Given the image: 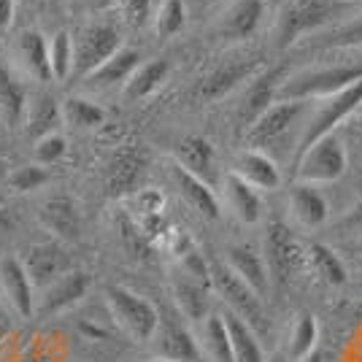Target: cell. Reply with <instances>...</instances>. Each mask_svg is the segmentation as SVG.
I'll return each mask as SVG.
<instances>
[{
    "instance_id": "cell-1",
    "label": "cell",
    "mask_w": 362,
    "mask_h": 362,
    "mask_svg": "<svg viewBox=\"0 0 362 362\" xmlns=\"http://www.w3.org/2000/svg\"><path fill=\"white\" fill-rule=\"evenodd\" d=\"M344 11H349L346 0H287L276 16V46H295L303 35L325 28Z\"/></svg>"
},
{
    "instance_id": "cell-2",
    "label": "cell",
    "mask_w": 362,
    "mask_h": 362,
    "mask_svg": "<svg viewBox=\"0 0 362 362\" xmlns=\"http://www.w3.org/2000/svg\"><path fill=\"white\" fill-rule=\"evenodd\" d=\"M362 78V62H341L327 68H308L300 74L284 78L279 100H325L330 95H338L346 87L357 84Z\"/></svg>"
},
{
    "instance_id": "cell-3",
    "label": "cell",
    "mask_w": 362,
    "mask_h": 362,
    "mask_svg": "<svg viewBox=\"0 0 362 362\" xmlns=\"http://www.w3.org/2000/svg\"><path fill=\"white\" fill-rule=\"evenodd\" d=\"M308 108V100H276L255 124L246 127L249 149H259L265 154H271L273 149H284L295 133V124L305 127Z\"/></svg>"
},
{
    "instance_id": "cell-4",
    "label": "cell",
    "mask_w": 362,
    "mask_h": 362,
    "mask_svg": "<svg viewBox=\"0 0 362 362\" xmlns=\"http://www.w3.org/2000/svg\"><path fill=\"white\" fill-rule=\"evenodd\" d=\"M209 273H211V289L225 300L227 311L238 314L246 325H252L259 335H265L268 332V314L262 308V298L246 281H241L225 262L214 259L209 265Z\"/></svg>"
},
{
    "instance_id": "cell-5",
    "label": "cell",
    "mask_w": 362,
    "mask_h": 362,
    "mask_svg": "<svg viewBox=\"0 0 362 362\" xmlns=\"http://www.w3.org/2000/svg\"><path fill=\"white\" fill-rule=\"evenodd\" d=\"M262 257H265V265H268V273H271V284L279 289L287 287L289 281L303 271V265L308 262L305 252H303L298 238H295V233L279 219H273L271 225L265 227Z\"/></svg>"
},
{
    "instance_id": "cell-6",
    "label": "cell",
    "mask_w": 362,
    "mask_h": 362,
    "mask_svg": "<svg viewBox=\"0 0 362 362\" xmlns=\"http://www.w3.org/2000/svg\"><path fill=\"white\" fill-rule=\"evenodd\" d=\"M346 146L344 141L330 133V136L314 141L308 149H303L295 157V176L305 184H332L344 176L346 170Z\"/></svg>"
},
{
    "instance_id": "cell-7",
    "label": "cell",
    "mask_w": 362,
    "mask_h": 362,
    "mask_svg": "<svg viewBox=\"0 0 362 362\" xmlns=\"http://www.w3.org/2000/svg\"><path fill=\"white\" fill-rule=\"evenodd\" d=\"M122 49V35L114 25L87 22L74 33V76L87 78Z\"/></svg>"
},
{
    "instance_id": "cell-8",
    "label": "cell",
    "mask_w": 362,
    "mask_h": 362,
    "mask_svg": "<svg viewBox=\"0 0 362 362\" xmlns=\"http://www.w3.org/2000/svg\"><path fill=\"white\" fill-rule=\"evenodd\" d=\"M360 108H362V78L357 81V84L346 87L344 92L325 98V100L308 114V122H305V127H303L298 154H300L303 149H308V146H311L314 141H319V138L335 133V127L344 124L346 119H351Z\"/></svg>"
},
{
    "instance_id": "cell-9",
    "label": "cell",
    "mask_w": 362,
    "mask_h": 362,
    "mask_svg": "<svg viewBox=\"0 0 362 362\" xmlns=\"http://www.w3.org/2000/svg\"><path fill=\"white\" fill-rule=\"evenodd\" d=\"M106 303L114 322L136 341H151V335L160 325V311L146 298L136 295L127 287H106Z\"/></svg>"
},
{
    "instance_id": "cell-10",
    "label": "cell",
    "mask_w": 362,
    "mask_h": 362,
    "mask_svg": "<svg viewBox=\"0 0 362 362\" xmlns=\"http://www.w3.org/2000/svg\"><path fill=\"white\" fill-rule=\"evenodd\" d=\"M151 349L160 360L170 362H200V346L195 335L176 314L160 311V325L151 335Z\"/></svg>"
},
{
    "instance_id": "cell-11",
    "label": "cell",
    "mask_w": 362,
    "mask_h": 362,
    "mask_svg": "<svg viewBox=\"0 0 362 362\" xmlns=\"http://www.w3.org/2000/svg\"><path fill=\"white\" fill-rule=\"evenodd\" d=\"M30 273L33 287H52L57 279L74 271V259L60 243H35L28 249V257L22 259Z\"/></svg>"
},
{
    "instance_id": "cell-12",
    "label": "cell",
    "mask_w": 362,
    "mask_h": 362,
    "mask_svg": "<svg viewBox=\"0 0 362 362\" xmlns=\"http://www.w3.org/2000/svg\"><path fill=\"white\" fill-rule=\"evenodd\" d=\"M284 68L279 65V68H265L262 74H257L255 78H249V90L243 92V100H241V108H238V117L241 122L249 127V124H255L268 108L279 100V90H281V84H284Z\"/></svg>"
},
{
    "instance_id": "cell-13",
    "label": "cell",
    "mask_w": 362,
    "mask_h": 362,
    "mask_svg": "<svg viewBox=\"0 0 362 362\" xmlns=\"http://www.w3.org/2000/svg\"><path fill=\"white\" fill-rule=\"evenodd\" d=\"M257 68H259V60L257 57H241V60H230L219 68H214L211 74L206 76L195 90V98L203 100V103H211V100H219L225 98L227 92H233L241 81L246 78H255Z\"/></svg>"
},
{
    "instance_id": "cell-14",
    "label": "cell",
    "mask_w": 362,
    "mask_h": 362,
    "mask_svg": "<svg viewBox=\"0 0 362 362\" xmlns=\"http://www.w3.org/2000/svg\"><path fill=\"white\" fill-rule=\"evenodd\" d=\"M0 287L8 298V305L16 311V317L30 319L35 314V298H33V281L25 262L19 257H3L0 259Z\"/></svg>"
},
{
    "instance_id": "cell-15",
    "label": "cell",
    "mask_w": 362,
    "mask_h": 362,
    "mask_svg": "<svg viewBox=\"0 0 362 362\" xmlns=\"http://www.w3.org/2000/svg\"><path fill=\"white\" fill-rule=\"evenodd\" d=\"M170 292H173V300L179 305V314L189 322H203L209 319V305H211V281H203V279H195L189 273L181 271L179 276L170 279Z\"/></svg>"
},
{
    "instance_id": "cell-16",
    "label": "cell",
    "mask_w": 362,
    "mask_h": 362,
    "mask_svg": "<svg viewBox=\"0 0 362 362\" xmlns=\"http://www.w3.org/2000/svg\"><path fill=\"white\" fill-rule=\"evenodd\" d=\"M173 160L176 165L189 170L192 176L203 179L206 184L216 181V151H214L211 141L203 136H187L181 138L173 149Z\"/></svg>"
},
{
    "instance_id": "cell-17",
    "label": "cell",
    "mask_w": 362,
    "mask_h": 362,
    "mask_svg": "<svg viewBox=\"0 0 362 362\" xmlns=\"http://www.w3.org/2000/svg\"><path fill=\"white\" fill-rule=\"evenodd\" d=\"M262 14H265V0H235L225 14L219 16L216 33L225 41H246L259 28Z\"/></svg>"
},
{
    "instance_id": "cell-18",
    "label": "cell",
    "mask_w": 362,
    "mask_h": 362,
    "mask_svg": "<svg viewBox=\"0 0 362 362\" xmlns=\"http://www.w3.org/2000/svg\"><path fill=\"white\" fill-rule=\"evenodd\" d=\"M144 168H146V151L141 149V144H124L114 154L111 170H108V189H111V195L133 192L138 179L144 176Z\"/></svg>"
},
{
    "instance_id": "cell-19",
    "label": "cell",
    "mask_w": 362,
    "mask_h": 362,
    "mask_svg": "<svg viewBox=\"0 0 362 362\" xmlns=\"http://www.w3.org/2000/svg\"><path fill=\"white\" fill-rule=\"evenodd\" d=\"M90 289V276L84 271H71L62 279H57L52 287L44 289V298L38 303V314L49 317V314H60L65 308H71L74 303H78Z\"/></svg>"
},
{
    "instance_id": "cell-20",
    "label": "cell",
    "mask_w": 362,
    "mask_h": 362,
    "mask_svg": "<svg viewBox=\"0 0 362 362\" xmlns=\"http://www.w3.org/2000/svg\"><path fill=\"white\" fill-rule=\"evenodd\" d=\"M227 265L233 268V273L246 281L249 287L255 289L259 298L268 295L271 289V273H268V265H265V257L257 255L252 246L246 243H235L227 249Z\"/></svg>"
},
{
    "instance_id": "cell-21",
    "label": "cell",
    "mask_w": 362,
    "mask_h": 362,
    "mask_svg": "<svg viewBox=\"0 0 362 362\" xmlns=\"http://www.w3.org/2000/svg\"><path fill=\"white\" fill-rule=\"evenodd\" d=\"M62 119V106L49 95V92H35L28 103L25 114V138L41 141L46 136H54Z\"/></svg>"
},
{
    "instance_id": "cell-22",
    "label": "cell",
    "mask_w": 362,
    "mask_h": 362,
    "mask_svg": "<svg viewBox=\"0 0 362 362\" xmlns=\"http://www.w3.org/2000/svg\"><path fill=\"white\" fill-rule=\"evenodd\" d=\"M170 179L176 184L179 195L184 197L200 216H206V219H219V200L214 195L211 184H206L203 179L192 176L189 170H184V168L176 165V163L170 168Z\"/></svg>"
},
{
    "instance_id": "cell-23",
    "label": "cell",
    "mask_w": 362,
    "mask_h": 362,
    "mask_svg": "<svg viewBox=\"0 0 362 362\" xmlns=\"http://www.w3.org/2000/svg\"><path fill=\"white\" fill-rule=\"evenodd\" d=\"M289 209L295 214V219L303 227L314 230L327 222V200L319 192L317 184H305V181H295L289 189Z\"/></svg>"
},
{
    "instance_id": "cell-24",
    "label": "cell",
    "mask_w": 362,
    "mask_h": 362,
    "mask_svg": "<svg viewBox=\"0 0 362 362\" xmlns=\"http://www.w3.org/2000/svg\"><path fill=\"white\" fill-rule=\"evenodd\" d=\"M235 173L243 181H249L255 189H265V192L281 184V170L276 165V160L259 149H243L235 160Z\"/></svg>"
},
{
    "instance_id": "cell-25",
    "label": "cell",
    "mask_w": 362,
    "mask_h": 362,
    "mask_svg": "<svg viewBox=\"0 0 362 362\" xmlns=\"http://www.w3.org/2000/svg\"><path fill=\"white\" fill-rule=\"evenodd\" d=\"M41 219L60 241H78L81 235V219L76 211V203L68 195L49 197L41 206Z\"/></svg>"
},
{
    "instance_id": "cell-26",
    "label": "cell",
    "mask_w": 362,
    "mask_h": 362,
    "mask_svg": "<svg viewBox=\"0 0 362 362\" xmlns=\"http://www.w3.org/2000/svg\"><path fill=\"white\" fill-rule=\"evenodd\" d=\"M138 68H141V52H138V49H130V46H122L111 60L103 62V65H100L95 74L87 76L84 81H87L90 87H95V90H108V87H114V84H122V87H124Z\"/></svg>"
},
{
    "instance_id": "cell-27",
    "label": "cell",
    "mask_w": 362,
    "mask_h": 362,
    "mask_svg": "<svg viewBox=\"0 0 362 362\" xmlns=\"http://www.w3.org/2000/svg\"><path fill=\"white\" fill-rule=\"evenodd\" d=\"M28 103L30 100H28L25 84L0 62V119H3V124L11 127V130L25 124Z\"/></svg>"
},
{
    "instance_id": "cell-28",
    "label": "cell",
    "mask_w": 362,
    "mask_h": 362,
    "mask_svg": "<svg viewBox=\"0 0 362 362\" xmlns=\"http://www.w3.org/2000/svg\"><path fill=\"white\" fill-rule=\"evenodd\" d=\"M16 60L19 65L38 81L52 78V62H49V41L38 30H28L16 41Z\"/></svg>"
},
{
    "instance_id": "cell-29",
    "label": "cell",
    "mask_w": 362,
    "mask_h": 362,
    "mask_svg": "<svg viewBox=\"0 0 362 362\" xmlns=\"http://www.w3.org/2000/svg\"><path fill=\"white\" fill-rule=\"evenodd\" d=\"M222 319L230 332V346H233L235 362H265V349L259 341V332L233 311H225Z\"/></svg>"
},
{
    "instance_id": "cell-30",
    "label": "cell",
    "mask_w": 362,
    "mask_h": 362,
    "mask_svg": "<svg viewBox=\"0 0 362 362\" xmlns=\"http://www.w3.org/2000/svg\"><path fill=\"white\" fill-rule=\"evenodd\" d=\"M225 192L230 200V209L235 211V216L246 222V225H255L262 216V197L259 189H255L249 181H243L235 170L225 176Z\"/></svg>"
},
{
    "instance_id": "cell-31",
    "label": "cell",
    "mask_w": 362,
    "mask_h": 362,
    "mask_svg": "<svg viewBox=\"0 0 362 362\" xmlns=\"http://www.w3.org/2000/svg\"><path fill=\"white\" fill-rule=\"evenodd\" d=\"M305 259H308V265L314 268V273H317L325 284H330V287H344L349 281L346 265L341 262V257L335 255L330 246H325V243H311V246L305 249Z\"/></svg>"
},
{
    "instance_id": "cell-32",
    "label": "cell",
    "mask_w": 362,
    "mask_h": 362,
    "mask_svg": "<svg viewBox=\"0 0 362 362\" xmlns=\"http://www.w3.org/2000/svg\"><path fill=\"white\" fill-rule=\"evenodd\" d=\"M168 62L165 60H151L144 62L136 74L130 76V81L124 84V100H144L151 92L157 90L168 78Z\"/></svg>"
},
{
    "instance_id": "cell-33",
    "label": "cell",
    "mask_w": 362,
    "mask_h": 362,
    "mask_svg": "<svg viewBox=\"0 0 362 362\" xmlns=\"http://www.w3.org/2000/svg\"><path fill=\"white\" fill-rule=\"evenodd\" d=\"M317 338H319L317 319L311 317L308 311H300L298 319H295V325H292V335H289V360L300 362L311 351H317Z\"/></svg>"
},
{
    "instance_id": "cell-34",
    "label": "cell",
    "mask_w": 362,
    "mask_h": 362,
    "mask_svg": "<svg viewBox=\"0 0 362 362\" xmlns=\"http://www.w3.org/2000/svg\"><path fill=\"white\" fill-rule=\"evenodd\" d=\"M203 346L211 362H235L233 346H230V332L222 314H211L203 325Z\"/></svg>"
},
{
    "instance_id": "cell-35",
    "label": "cell",
    "mask_w": 362,
    "mask_h": 362,
    "mask_svg": "<svg viewBox=\"0 0 362 362\" xmlns=\"http://www.w3.org/2000/svg\"><path fill=\"white\" fill-rule=\"evenodd\" d=\"M62 119L68 122L71 127H76V130H92V127L103 124L106 111L98 103L87 100V98H68L62 103Z\"/></svg>"
},
{
    "instance_id": "cell-36",
    "label": "cell",
    "mask_w": 362,
    "mask_h": 362,
    "mask_svg": "<svg viewBox=\"0 0 362 362\" xmlns=\"http://www.w3.org/2000/svg\"><path fill=\"white\" fill-rule=\"evenodd\" d=\"M49 62H52V78H68L74 74V35L68 30H57L49 41Z\"/></svg>"
},
{
    "instance_id": "cell-37",
    "label": "cell",
    "mask_w": 362,
    "mask_h": 362,
    "mask_svg": "<svg viewBox=\"0 0 362 362\" xmlns=\"http://www.w3.org/2000/svg\"><path fill=\"white\" fill-rule=\"evenodd\" d=\"M314 46L317 49H351V46H362V14L344 22L335 30L319 35Z\"/></svg>"
},
{
    "instance_id": "cell-38",
    "label": "cell",
    "mask_w": 362,
    "mask_h": 362,
    "mask_svg": "<svg viewBox=\"0 0 362 362\" xmlns=\"http://www.w3.org/2000/svg\"><path fill=\"white\" fill-rule=\"evenodd\" d=\"M184 22H187L184 0H163V6L157 8V16H154V30L160 38H170L184 28Z\"/></svg>"
},
{
    "instance_id": "cell-39",
    "label": "cell",
    "mask_w": 362,
    "mask_h": 362,
    "mask_svg": "<svg viewBox=\"0 0 362 362\" xmlns=\"http://www.w3.org/2000/svg\"><path fill=\"white\" fill-rule=\"evenodd\" d=\"M6 179H8V184L14 187L16 192H33V189L44 187L49 181V170L44 165H19Z\"/></svg>"
},
{
    "instance_id": "cell-40",
    "label": "cell",
    "mask_w": 362,
    "mask_h": 362,
    "mask_svg": "<svg viewBox=\"0 0 362 362\" xmlns=\"http://www.w3.org/2000/svg\"><path fill=\"white\" fill-rule=\"evenodd\" d=\"M151 3L154 0H111V6L124 16L127 25L133 28H144L151 19Z\"/></svg>"
},
{
    "instance_id": "cell-41",
    "label": "cell",
    "mask_w": 362,
    "mask_h": 362,
    "mask_svg": "<svg viewBox=\"0 0 362 362\" xmlns=\"http://www.w3.org/2000/svg\"><path fill=\"white\" fill-rule=\"evenodd\" d=\"M35 160H38V165H52V163H57L62 154H65V138L60 133H54V136H46L41 141H35Z\"/></svg>"
},
{
    "instance_id": "cell-42",
    "label": "cell",
    "mask_w": 362,
    "mask_h": 362,
    "mask_svg": "<svg viewBox=\"0 0 362 362\" xmlns=\"http://www.w3.org/2000/svg\"><path fill=\"white\" fill-rule=\"evenodd\" d=\"M68 11L76 16H92L111 6V0H65Z\"/></svg>"
},
{
    "instance_id": "cell-43",
    "label": "cell",
    "mask_w": 362,
    "mask_h": 362,
    "mask_svg": "<svg viewBox=\"0 0 362 362\" xmlns=\"http://www.w3.org/2000/svg\"><path fill=\"white\" fill-rule=\"evenodd\" d=\"M335 230H344V233H362V200H357V203L338 219Z\"/></svg>"
},
{
    "instance_id": "cell-44",
    "label": "cell",
    "mask_w": 362,
    "mask_h": 362,
    "mask_svg": "<svg viewBox=\"0 0 362 362\" xmlns=\"http://www.w3.org/2000/svg\"><path fill=\"white\" fill-rule=\"evenodd\" d=\"M11 19H14V0H0V33L11 28Z\"/></svg>"
},
{
    "instance_id": "cell-45",
    "label": "cell",
    "mask_w": 362,
    "mask_h": 362,
    "mask_svg": "<svg viewBox=\"0 0 362 362\" xmlns=\"http://www.w3.org/2000/svg\"><path fill=\"white\" fill-rule=\"evenodd\" d=\"M349 138L354 141L357 151L362 154V111H357V117H354V119H351V124H349Z\"/></svg>"
},
{
    "instance_id": "cell-46",
    "label": "cell",
    "mask_w": 362,
    "mask_h": 362,
    "mask_svg": "<svg viewBox=\"0 0 362 362\" xmlns=\"http://www.w3.org/2000/svg\"><path fill=\"white\" fill-rule=\"evenodd\" d=\"M6 335H8V319L0 314V341H3Z\"/></svg>"
},
{
    "instance_id": "cell-47",
    "label": "cell",
    "mask_w": 362,
    "mask_h": 362,
    "mask_svg": "<svg viewBox=\"0 0 362 362\" xmlns=\"http://www.w3.org/2000/svg\"><path fill=\"white\" fill-rule=\"evenodd\" d=\"M349 249H351L354 255H362V238H357L354 243H349Z\"/></svg>"
},
{
    "instance_id": "cell-48",
    "label": "cell",
    "mask_w": 362,
    "mask_h": 362,
    "mask_svg": "<svg viewBox=\"0 0 362 362\" xmlns=\"http://www.w3.org/2000/svg\"><path fill=\"white\" fill-rule=\"evenodd\" d=\"M300 362H322V354H319V351H311V354H308L305 360H300Z\"/></svg>"
},
{
    "instance_id": "cell-49",
    "label": "cell",
    "mask_w": 362,
    "mask_h": 362,
    "mask_svg": "<svg viewBox=\"0 0 362 362\" xmlns=\"http://www.w3.org/2000/svg\"><path fill=\"white\" fill-rule=\"evenodd\" d=\"M8 173H11V170H8V163L0 157V176H8Z\"/></svg>"
},
{
    "instance_id": "cell-50",
    "label": "cell",
    "mask_w": 362,
    "mask_h": 362,
    "mask_svg": "<svg viewBox=\"0 0 362 362\" xmlns=\"http://www.w3.org/2000/svg\"><path fill=\"white\" fill-rule=\"evenodd\" d=\"M357 268L362 271V255H357Z\"/></svg>"
},
{
    "instance_id": "cell-51",
    "label": "cell",
    "mask_w": 362,
    "mask_h": 362,
    "mask_svg": "<svg viewBox=\"0 0 362 362\" xmlns=\"http://www.w3.org/2000/svg\"><path fill=\"white\" fill-rule=\"evenodd\" d=\"M3 203H6V197H3V195H0V209H3Z\"/></svg>"
},
{
    "instance_id": "cell-52",
    "label": "cell",
    "mask_w": 362,
    "mask_h": 362,
    "mask_svg": "<svg viewBox=\"0 0 362 362\" xmlns=\"http://www.w3.org/2000/svg\"><path fill=\"white\" fill-rule=\"evenodd\" d=\"M151 362H170V360H160V357H157V360H151Z\"/></svg>"
},
{
    "instance_id": "cell-53",
    "label": "cell",
    "mask_w": 362,
    "mask_h": 362,
    "mask_svg": "<svg viewBox=\"0 0 362 362\" xmlns=\"http://www.w3.org/2000/svg\"><path fill=\"white\" fill-rule=\"evenodd\" d=\"M276 362H284V360H276Z\"/></svg>"
},
{
    "instance_id": "cell-54",
    "label": "cell",
    "mask_w": 362,
    "mask_h": 362,
    "mask_svg": "<svg viewBox=\"0 0 362 362\" xmlns=\"http://www.w3.org/2000/svg\"><path fill=\"white\" fill-rule=\"evenodd\" d=\"M360 111H362V108H360Z\"/></svg>"
}]
</instances>
